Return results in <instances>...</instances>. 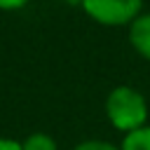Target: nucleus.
I'll list each match as a JSON object with an SVG mask.
<instances>
[{
	"instance_id": "423d86ee",
	"label": "nucleus",
	"mask_w": 150,
	"mask_h": 150,
	"mask_svg": "<svg viewBox=\"0 0 150 150\" xmlns=\"http://www.w3.org/2000/svg\"><path fill=\"white\" fill-rule=\"evenodd\" d=\"M75 150H120V148H115V145L108 143V141H96V138H91V141H82L80 145H75Z\"/></svg>"
},
{
	"instance_id": "39448f33",
	"label": "nucleus",
	"mask_w": 150,
	"mask_h": 150,
	"mask_svg": "<svg viewBox=\"0 0 150 150\" xmlns=\"http://www.w3.org/2000/svg\"><path fill=\"white\" fill-rule=\"evenodd\" d=\"M21 150H56V141L45 131H35L21 141Z\"/></svg>"
},
{
	"instance_id": "20e7f679",
	"label": "nucleus",
	"mask_w": 150,
	"mask_h": 150,
	"mask_svg": "<svg viewBox=\"0 0 150 150\" xmlns=\"http://www.w3.org/2000/svg\"><path fill=\"white\" fill-rule=\"evenodd\" d=\"M120 150H150V127H141L124 136Z\"/></svg>"
},
{
	"instance_id": "f03ea898",
	"label": "nucleus",
	"mask_w": 150,
	"mask_h": 150,
	"mask_svg": "<svg viewBox=\"0 0 150 150\" xmlns=\"http://www.w3.org/2000/svg\"><path fill=\"white\" fill-rule=\"evenodd\" d=\"M141 5L143 0H82L80 7L103 26H124L141 14Z\"/></svg>"
},
{
	"instance_id": "1a4fd4ad",
	"label": "nucleus",
	"mask_w": 150,
	"mask_h": 150,
	"mask_svg": "<svg viewBox=\"0 0 150 150\" xmlns=\"http://www.w3.org/2000/svg\"><path fill=\"white\" fill-rule=\"evenodd\" d=\"M63 2H68V5H82V0H63Z\"/></svg>"
},
{
	"instance_id": "0eeeda50",
	"label": "nucleus",
	"mask_w": 150,
	"mask_h": 150,
	"mask_svg": "<svg viewBox=\"0 0 150 150\" xmlns=\"http://www.w3.org/2000/svg\"><path fill=\"white\" fill-rule=\"evenodd\" d=\"M28 0H0V9H21Z\"/></svg>"
},
{
	"instance_id": "7ed1b4c3",
	"label": "nucleus",
	"mask_w": 150,
	"mask_h": 150,
	"mask_svg": "<svg viewBox=\"0 0 150 150\" xmlns=\"http://www.w3.org/2000/svg\"><path fill=\"white\" fill-rule=\"evenodd\" d=\"M129 40H131V47L145 56L150 61V14H138L131 23H129Z\"/></svg>"
},
{
	"instance_id": "f257e3e1",
	"label": "nucleus",
	"mask_w": 150,
	"mask_h": 150,
	"mask_svg": "<svg viewBox=\"0 0 150 150\" xmlns=\"http://www.w3.org/2000/svg\"><path fill=\"white\" fill-rule=\"evenodd\" d=\"M105 115L110 124L124 134H131L148 122V101L141 91L120 84L105 98Z\"/></svg>"
},
{
	"instance_id": "6e6552de",
	"label": "nucleus",
	"mask_w": 150,
	"mask_h": 150,
	"mask_svg": "<svg viewBox=\"0 0 150 150\" xmlns=\"http://www.w3.org/2000/svg\"><path fill=\"white\" fill-rule=\"evenodd\" d=\"M0 150H21V141H12V138H0Z\"/></svg>"
}]
</instances>
